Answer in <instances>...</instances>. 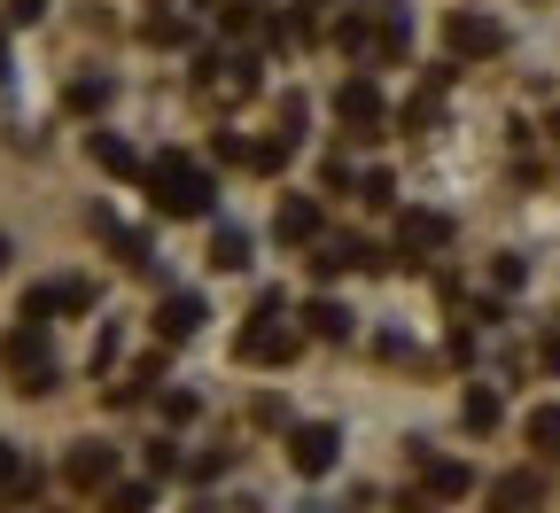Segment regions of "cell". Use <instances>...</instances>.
<instances>
[{"label":"cell","instance_id":"cell-8","mask_svg":"<svg viewBox=\"0 0 560 513\" xmlns=\"http://www.w3.org/2000/svg\"><path fill=\"white\" fill-rule=\"evenodd\" d=\"M195 327H202V296H164V304H156V335H164V342H187Z\"/></svg>","mask_w":560,"mask_h":513},{"label":"cell","instance_id":"cell-23","mask_svg":"<svg viewBox=\"0 0 560 513\" xmlns=\"http://www.w3.org/2000/svg\"><path fill=\"white\" fill-rule=\"evenodd\" d=\"M0 482H16V452L9 444H0Z\"/></svg>","mask_w":560,"mask_h":513},{"label":"cell","instance_id":"cell-24","mask_svg":"<svg viewBox=\"0 0 560 513\" xmlns=\"http://www.w3.org/2000/svg\"><path fill=\"white\" fill-rule=\"evenodd\" d=\"M0 79H9V47H0Z\"/></svg>","mask_w":560,"mask_h":513},{"label":"cell","instance_id":"cell-12","mask_svg":"<svg viewBox=\"0 0 560 513\" xmlns=\"http://www.w3.org/2000/svg\"><path fill=\"white\" fill-rule=\"evenodd\" d=\"M420 482H429L436 498H459V490H467L475 475H467V467H452V459H420Z\"/></svg>","mask_w":560,"mask_h":513},{"label":"cell","instance_id":"cell-3","mask_svg":"<svg viewBox=\"0 0 560 513\" xmlns=\"http://www.w3.org/2000/svg\"><path fill=\"white\" fill-rule=\"evenodd\" d=\"M289 350H296V327H280V319H272V296H265V312H257V319L242 327L234 358H249V365H280Z\"/></svg>","mask_w":560,"mask_h":513},{"label":"cell","instance_id":"cell-25","mask_svg":"<svg viewBox=\"0 0 560 513\" xmlns=\"http://www.w3.org/2000/svg\"><path fill=\"white\" fill-rule=\"evenodd\" d=\"M0 265H9V242H0Z\"/></svg>","mask_w":560,"mask_h":513},{"label":"cell","instance_id":"cell-10","mask_svg":"<svg viewBox=\"0 0 560 513\" xmlns=\"http://www.w3.org/2000/svg\"><path fill=\"white\" fill-rule=\"evenodd\" d=\"M109 467H117V459H109V444H79V452H70V482H86V490H94V482H109Z\"/></svg>","mask_w":560,"mask_h":513},{"label":"cell","instance_id":"cell-6","mask_svg":"<svg viewBox=\"0 0 560 513\" xmlns=\"http://www.w3.org/2000/svg\"><path fill=\"white\" fill-rule=\"evenodd\" d=\"M444 32H452V55H499V47H506L499 24H490V16H467V9H459Z\"/></svg>","mask_w":560,"mask_h":513},{"label":"cell","instance_id":"cell-4","mask_svg":"<svg viewBox=\"0 0 560 513\" xmlns=\"http://www.w3.org/2000/svg\"><path fill=\"white\" fill-rule=\"evenodd\" d=\"M335 109H342V125L359 132V140H374V132H382V86H374V79H350V86L335 94Z\"/></svg>","mask_w":560,"mask_h":513},{"label":"cell","instance_id":"cell-7","mask_svg":"<svg viewBox=\"0 0 560 513\" xmlns=\"http://www.w3.org/2000/svg\"><path fill=\"white\" fill-rule=\"evenodd\" d=\"M397 242H405L412 257H420V249H444V242H452V218H444V210H405Z\"/></svg>","mask_w":560,"mask_h":513},{"label":"cell","instance_id":"cell-26","mask_svg":"<svg viewBox=\"0 0 560 513\" xmlns=\"http://www.w3.org/2000/svg\"><path fill=\"white\" fill-rule=\"evenodd\" d=\"M552 132H560V117H552Z\"/></svg>","mask_w":560,"mask_h":513},{"label":"cell","instance_id":"cell-18","mask_svg":"<svg viewBox=\"0 0 560 513\" xmlns=\"http://www.w3.org/2000/svg\"><path fill=\"white\" fill-rule=\"evenodd\" d=\"M467 428H499V397H490V389L467 397Z\"/></svg>","mask_w":560,"mask_h":513},{"label":"cell","instance_id":"cell-17","mask_svg":"<svg viewBox=\"0 0 560 513\" xmlns=\"http://www.w3.org/2000/svg\"><path fill=\"white\" fill-rule=\"evenodd\" d=\"M62 102H70V109H102V102H109V79H79Z\"/></svg>","mask_w":560,"mask_h":513},{"label":"cell","instance_id":"cell-20","mask_svg":"<svg viewBox=\"0 0 560 513\" xmlns=\"http://www.w3.org/2000/svg\"><path fill=\"white\" fill-rule=\"evenodd\" d=\"M249 164H257V172H280V164H289V140H257Z\"/></svg>","mask_w":560,"mask_h":513},{"label":"cell","instance_id":"cell-11","mask_svg":"<svg viewBox=\"0 0 560 513\" xmlns=\"http://www.w3.org/2000/svg\"><path fill=\"white\" fill-rule=\"evenodd\" d=\"M319 234V202H280V242H312Z\"/></svg>","mask_w":560,"mask_h":513},{"label":"cell","instance_id":"cell-14","mask_svg":"<svg viewBox=\"0 0 560 513\" xmlns=\"http://www.w3.org/2000/svg\"><path fill=\"white\" fill-rule=\"evenodd\" d=\"M94 164H102V172H140V156L125 149L117 132H94Z\"/></svg>","mask_w":560,"mask_h":513},{"label":"cell","instance_id":"cell-21","mask_svg":"<svg viewBox=\"0 0 560 513\" xmlns=\"http://www.w3.org/2000/svg\"><path fill=\"white\" fill-rule=\"evenodd\" d=\"M366 202H374V210H389V202H397V187H389V172H366Z\"/></svg>","mask_w":560,"mask_h":513},{"label":"cell","instance_id":"cell-19","mask_svg":"<svg viewBox=\"0 0 560 513\" xmlns=\"http://www.w3.org/2000/svg\"><path fill=\"white\" fill-rule=\"evenodd\" d=\"M109 513H149V482H125V490H109Z\"/></svg>","mask_w":560,"mask_h":513},{"label":"cell","instance_id":"cell-15","mask_svg":"<svg viewBox=\"0 0 560 513\" xmlns=\"http://www.w3.org/2000/svg\"><path fill=\"white\" fill-rule=\"evenodd\" d=\"M529 444H537L545 459L560 452V405H537V412H529Z\"/></svg>","mask_w":560,"mask_h":513},{"label":"cell","instance_id":"cell-2","mask_svg":"<svg viewBox=\"0 0 560 513\" xmlns=\"http://www.w3.org/2000/svg\"><path fill=\"white\" fill-rule=\"evenodd\" d=\"M149 187H156V210H164V218H202V210H210V179H202L187 156H164V164L149 172Z\"/></svg>","mask_w":560,"mask_h":513},{"label":"cell","instance_id":"cell-22","mask_svg":"<svg viewBox=\"0 0 560 513\" xmlns=\"http://www.w3.org/2000/svg\"><path fill=\"white\" fill-rule=\"evenodd\" d=\"M537 358H545L552 374H560V335H545V342H537Z\"/></svg>","mask_w":560,"mask_h":513},{"label":"cell","instance_id":"cell-13","mask_svg":"<svg viewBox=\"0 0 560 513\" xmlns=\"http://www.w3.org/2000/svg\"><path fill=\"white\" fill-rule=\"evenodd\" d=\"M499 513H537V475H506L499 482Z\"/></svg>","mask_w":560,"mask_h":513},{"label":"cell","instance_id":"cell-16","mask_svg":"<svg viewBox=\"0 0 560 513\" xmlns=\"http://www.w3.org/2000/svg\"><path fill=\"white\" fill-rule=\"evenodd\" d=\"M304 319H312V335H327V342H342V335H350V312H342V304H327V296H319Z\"/></svg>","mask_w":560,"mask_h":513},{"label":"cell","instance_id":"cell-9","mask_svg":"<svg viewBox=\"0 0 560 513\" xmlns=\"http://www.w3.org/2000/svg\"><path fill=\"white\" fill-rule=\"evenodd\" d=\"M210 265H219V272H242V265H249V234H242V226H219V234H210Z\"/></svg>","mask_w":560,"mask_h":513},{"label":"cell","instance_id":"cell-1","mask_svg":"<svg viewBox=\"0 0 560 513\" xmlns=\"http://www.w3.org/2000/svg\"><path fill=\"white\" fill-rule=\"evenodd\" d=\"M397 47H405V9L397 0H366V9L342 24V55L350 62H389Z\"/></svg>","mask_w":560,"mask_h":513},{"label":"cell","instance_id":"cell-5","mask_svg":"<svg viewBox=\"0 0 560 513\" xmlns=\"http://www.w3.org/2000/svg\"><path fill=\"white\" fill-rule=\"evenodd\" d=\"M335 444H342V435H335L327 420H312V428L289 435V467H296V475H327V467H335Z\"/></svg>","mask_w":560,"mask_h":513}]
</instances>
